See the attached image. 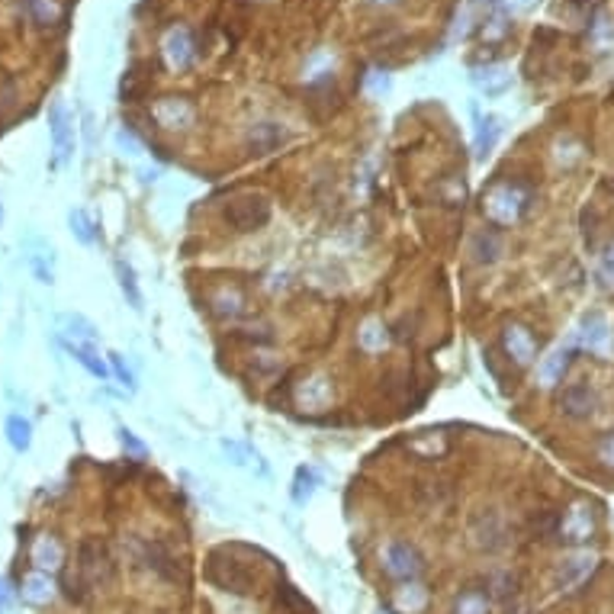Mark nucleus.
I'll use <instances>...</instances> for the list:
<instances>
[{"instance_id":"nucleus-1","label":"nucleus","mask_w":614,"mask_h":614,"mask_svg":"<svg viewBox=\"0 0 614 614\" xmlns=\"http://www.w3.org/2000/svg\"><path fill=\"white\" fill-rule=\"evenodd\" d=\"M534 184L521 180V177H502L495 184H489L482 190V216L489 219V226L505 229L515 226L528 216V210L534 206Z\"/></svg>"},{"instance_id":"nucleus-2","label":"nucleus","mask_w":614,"mask_h":614,"mask_svg":"<svg viewBox=\"0 0 614 614\" xmlns=\"http://www.w3.org/2000/svg\"><path fill=\"white\" fill-rule=\"evenodd\" d=\"M270 216H274V206H270V200L264 197V193H239V197L229 200L226 210H222L226 226L241 235L264 229L270 222Z\"/></svg>"},{"instance_id":"nucleus-3","label":"nucleus","mask_w":614,"mask_h":614,"mask_svg":"<svg viewBox=\"0 0 614 614\" xmlns=\"http://www.w3.org/2000/svg\"><path fill=\"white\" fill-rule=\"evenodd\" d=\"M206 576H210L212 586H219L222 592H235V595H248L255 592L258 576L251 566H245L241 560L229 557L226 551H216L206 563Z\"/></svg>"},{"instance_id":"nucleus-4","label":"nucleus","mask_w":614,"mask_h":614,"mask_svg":"<svg viewBox=\"0 0 614 614\" xmlns=\"http://www.w3.org/2000/svg\"><path fill=\"white\" fill-rule=\"evenodd\" d=\"M78 572L91 582V589H106L113 582L116 566H113V553L110 547L100 541V537H84L78 544Z\"/></svg>"},{"instance_id":"nucleus-5","label":"nucleus","mask_w":614,"mask_h":614,"mask_svg":"<svg viewBox=\"0 0 614 614\" xmlns=\"http://www.w3.org/2000/svg\"><path fill=\"white\" fill-rule=\"evenodd\" d=\"M470 544L482 553H499L509 544V521L499 509H480L470 518Z\"/></svg>"},{"instance_id":"nucleus-6","label":"nucleus","mask_w":614,"mask_h":614,"mask_svg":"<svg viewBox=\"0 0 614 614\" xmlns=\"http://www.w3.org/2000/svg\"><path fill=\"white\" fill-rule=\"evenodd\" d=\"M132 551H135V560H139L149 572H155L158 580H164V582L184 580L174 551H171L164 541H132Z\"/></svg>"},{"instance_id":"nucleus-7","label":"nucleus","mask_w":614,"mask_h":614,"mask_svg":"<svg viewBox=\"0 0 614 614\" xmlns=\"http://www.w3.org/2000/svg\"><path fill=\"white\" fill-rule=\"evenodd\" d=\"M383 570L399 582H415L424 572V557L409 541H393L383 553Z\"/></svg>"},{"instance_id":"nucleus-8","label":"nucleus","mask_w":614,"mask_h":614,"mask_svg":"<svg viewBox=\"0 0 614 614\" xmlns=\"http://www.w3.org/2000/svg\"><path fill=\"white\" fill-rule=\"evenodd\" d=\"M595 512L589 502H576V505H570V509L560 515V528H557V537L560 541H566L570 547H582L589 544L595 537Z\"/></svg>"},{"instance_id":"nucleus-9","label":"nucleus","mask_w":614,"mask_h":614,"mask_svg":"<svg viewBox=\"0 0 614 614\" xmlns=\"http://www.w3.org/2000/svg\"><path fill=\"white\" fill-rule=\"evenodd\" d=\"M557 409L563 412L570 422H586V418L595 415L599 409V393H595L589 383H570V386L560 389L557 395Z\"/></svg>"},{"instance_id":"nucleus-10","label":"nucleus","mask_w":614,"mask_h":614,"mask_svg":"<svg viewBox=\"0 0 614 614\" xmlns=\"http://www.w3.org/2000/svg\"><path fill=\"white\" fill-rule=\"evenodd\" d=\"M502 347L515 360V367H531L537 360V338L524 322H505L502 325Z\"/></svg>"},{"instance_id":"nucleus-11","label":"nucleus","mask_w":614,"mask_h":614,"mask_svg":"<svg viewBox=\"0 0 614 614\" xmlns=\"http://www.w3.org/2000/svg\"><path fill=\"white\" fill-rule=\"evenodd\" d=\"M151 116L161 129H171V132H187V129L197 122V106L190 103L187 97H161L155 106H151Z\"/></svg>"},{"instance_id":"nucleus-12","label":"nucleus","mask_w":614,"mask_h":614,"mask_svg":"<svg viewBox=\"0 0 614 614\" xmlns=\"http://www.w3.org/2000/svg\"><path fill=\"white\" fill-rule=\"evenodd\" d=\"M164 62H168L171 71H187L193 62H197L200 49L193 43V33L187 26H174L168 35H164Z\"/></svg>"},{"instance_id":"nucleus-13","label":"nucleus","mask_w":614,"mask_h":614,"mask_svg":"<svg viewBox=\"0 0 614 614\" xmlns=\"http://www.w3.org/2000/svg\"><path fill=\"white\" fill-rule=\"evenodd\" d=\"M290 139L287 126L283 122H255V126L248 129V151L251 155H270L283 145V141Z\"/></svg>"},{"instance_id":"nucleus-14","label":"nucleus","mask_w":614,"mask_h":614,"mask_svg":"<svg viewBox=\"0 0 614 614\" xmlns=\"http://www.w3.org/2000/svg\"><path fill=\"white\" fill-rule=\"evenodd\" d=\"M49 132H52V149H55L52 168H62V164L71 158V120H68V113H64L62 103H52V110H49Z\"/></svg>"},{"instance_id":"nucleus-15","label":"nucleus","mask_w":614,"mask_h":614,"mask_svg":"<svg viewBox=\"0 0 614 614\" xmlns=\"http://www.w3.org/2000/svg\"><path fill=\"white\" fill-rule=\"evenodd\" d=\"M29 560H33V566L39 572H58L64 566V547L62 541H58L55 534H43V537H35V544H33V553H29Z\"/></svg>"},{"instance_id":"nucleus-16","label":"nucleus","mask_w":614,"mask_h":614,"mask_svg":"<svg viewBox=\"0 0 614 614\" xmlns=\"http://www.w3.org/2000/svg\"><path fill=\"white\" fill-rule=\"evenodd\" d=\"M608 318L601 316V312H589V316H582L580 328H576V335H572V347H589V351H599V347L608 345Z\"/></svg>"},{"instance_id":"nucleus-17","label":"nucleus","mask_w":614,"mask_h":614,"mask_svg":"<svg viewBox=\"0 0 614 614\" xmlns=\"http://www.w3.org/2000/svg\"><path fill=\"white\" fill-rule=\"evenodd\" d=\"M572 354H576V347L566 345V347H557L551 357L541 360V367H537V380H541V386L553 389V386L563 383L566 370H570V364H572Z\"/></svg>"},{"instance_id":"nucleus-18","label":"nucleus","mask_w":614,"mask_h":614,"mask_svg":"<svg viewBox=\"0 0 614 614\" xmlns=\"http://www.w3.org/2000/svg\"><path fill=\"white\" fill-rule=\"evenodd\" d=\"M505 251V241H502V232L495 226L480 229L473 235V245H470V255H473L476 264H495Z\"/></svg>"},{"instance_id":"nucleus-19","label":"nucleus","mask_w":614,"mask_h":614,"mask_svg":"<svg viewBox=\"0 0 614 614\" xmlns=\"http://www.w3.org/2000/svg\"><path fill=\"white\" fill-rule=\"evenodd\" d=\"M592 570H595V557H589V553L563 560V563H560V570H557V586L570 592V589H576L582 580H589V576H592Z\"/></svg>"},{"instance_id":"nucleus-20","label":"nucleus","mask_w":614,"mask_h":614,"mask_svg":"<svg viewBox=\"0 0 614 614\" xmlns=\"http://www.w3.org/2000/svg\"><path fill=\"white\" fill-rule=\"evenodd\" d=\"M58 325H62L64 341H74V345H93V341L100 338L97 325H93L91 318L78 316V312H64V316L58 318Z\"/></svg>"},{"instance_id":"nucleus-21","label":"nucleus","mask_w":614,"mask_h":614,"mask_svg":"<svg viewBox=\"0 0 614 614\" xmlns=\"http://www.w3.org/2000/svg\"><path fill=\"white\" fill-rule=\"evenodd\" d=\"M489 608H492V592L486 582L460 589L457 601H453V614H489Z\"/></svg>"},{"instance_id":"nucleus-22","label":"nucleus","mask_w":614,"mask_h":614,"mask_svg":"<svg viewBox=\"0 0 614 614\" xmlns=\"http://www.w3.org/2000/svg\"><path fill=\"white\" fill-rule=\"evenodd\" d=\"M473 84L480 87L486 97H499V93L509 91L512 84V74L499 64H489V68H476L473 71Z\"/></svg>"},{"instance_id":"nucleus-23","label":"nucleus","mask_w":614,"mask_h":614,"mask_svg":"<svg viewBox=\"0 0 614 614\" xmlns=\"http://www.w3.org/2000/svg\"><path fill=\"white\" fill-rule=\"evenodd\" d=\"M64 347L74 354V360H78L81 367H84L91 376H97V380H106V376H110V364L93 351V345H74V341H64Z\"/></svg>"},{"instance_id":"nucleus-24","label":"nucleus","mask_w":614,"mask_h":614,"mask_svg":"<svg viewBox=\"0 0 614 614\" xmlns=\"http://www.w3.org/2000/svg\"><path fill=\"white\" fill-rule=\"evenodd\" d=\"M502 135V120L499 116H480V126H476V161H486L489 151L495 149V141Z\"/></svg>"},{"instance_id":"nucleus-25","label":"nucleus","mask_w":614,"mask_h":614,"mask_svg":"<svg viewBox=\"0 0 614 614\" xmlns=\"http://www.w3.org/2000/svg\"><path fill=\"white\" fill-rule=\"evenodd\" d=\"M23 14H26V20L33 23V26L49 29L52 23H58L62 10H58L55 0H23Z\"/></svg>"},{"instance_id":"nucleus-26","label":"nucleus","mask_w":614,"mask_h":614,"mask_svg":"<svg viewBox=\"0 0 614 614\" xmlns=\"http://www.w3.org/2000/svg\"><path fill=\"white\" fill-rule=\"evenodd\" d=\"M116 280H120V290L122 297H126V303L132 306L135 312H141V287H139V277H135L132 264L129 261H116Z\"/></svg>"},{"instance_id":"nucleus-27","label":"nucleus","mask_w":614,"mask_h":614,"mask_svg":"<svg viewBox=\"0 0 614 614\" xmlns=\"http://www.w3.org/2000/svg\"><path fill=\"white\" fill-rule=\"evenodd\" d=\"M4 431H7V444L14 447L16 453H26L29 447H33V422H29V418L10 415Z\"/></svg>"},{"instance_id":"nucleus-28","label":"nucleus","mask_w":614,"mask_h":614,"mask_svg":"<svg viewBox=\"0 0 614 614\" xmlns=\"http://www.w3.org/2000/svg\"><path fill=\"white\" fill-rule=\"evenodd\" d=\"M49 599H52L49 572L35 570L33 576H26V580H23V601H29V605H45Z\"/></svg>"},{"instance_id":"nucleus-29","label":"nucleus","mask_w":614,"mask_h":614,"mask_svg":"<svg viewBox=\"0 0 614 614\" xmlns=\"http://www.w3.org/2000/svg\"><path fill=\"white\" fill-rule=\"evenodd\" d=\"M212 306H216V316L219 318H239L241 312H245L248 299L241 297V290H235V287H229V290H219L216 297H212Z\"/></svg>"},{"instance_id":"nucleus-30","label":"nucleus","mask_w":614,"mask_h":614,"mask_svg":"<svg viewBox=\"0 0 614 614\" xmlns=\"http://www.w3.org/2000/svg\"><path fill=\"white\" fill-rule=\"evenodd\" d=\"M318 486H322V476H318L312 466H299L297 476H293V502H297V505H306V502L316 495Z\"/></svg>"},{"instance_id":"nucleus-31","label":"nucleus","mask_w":614,"mask_h":614,"mask_svg":"<svg viewBox=\"0 0 614 614\" xmlns=\"http://www.w3.org/2000/svg\"><path fill=\"white\" fill-rule=\"evenodd\" d=\"M68 226H71V235H74L81 245H93V241L100 239V229L93 226V219L87 216L84 210H71L68 212Z\"/></svg>"},{"instance_id":"nucleus-32","label":"nucleus","mask_w":614,"mask_h":614,"mask_svg":"<svg viewBox=\"0 0 614 614\" xmlns=\"http://www.w3.org/2000/svg\"><path fill=\"white\" fill-rule=\"evenodd\" d=\"M62 592H64V599L74 601V605H84L87 601V595H91V582L81 576L78 566L68 570V572H62Z\"/></svg>"},{"instance_id":"nucleus-33","label":"nucleus","mask_w":614,"mask_h":614,"mask_svg":"<svg viewBox=\"0 0 614 614\" xmlns=\"http://www.w3.org/2000/svg\"><path fill=\"white\" fill-rule=\"evenodd\" d=\"M357 341H360V347H364V351H370V354L383 351V347H386V341H389L386 325L376 322V318H370V322L357 332Z\"/></svg>"},{"instance_id":"nucleus-34","label":"nucleus","mask_w":614,"mask_h":614,"mask_svg":"<svg viewBox=\"0 0 614 614\" xmlns=\"http://www.w3.org/2000/svg\"><path fill=\"white\" fill-rule=\"evenodd\" d=\"M489 586V592H492V599H499V601H509L512 595H518V576L515 572H495L492 580L486 582Z\"/></svg>"},{"instance_id":"nucleus-35","label":"nucleus","mask_w":614,"mask_h":614,"mask_svg":"<svg viewBox=\"0 0 614 614\" xmlns=\"http://www.w3.org/2000/svg\"><path fill=\"white\" fill-rule=\"evenodd\" d=\"M592 453H595V463H599L601 470H611V473H614V431H605V434H599V441H595Z\"/></svg>"},{"instance_id":"nucleus-36","label":"nucleus","mask_w":614,"mask_h":614,"mask_svg":"<svg viewBox=\"0 0 614 614\" xmlns=\"http://www.w3.org/2000/svg\"><path fill=\"white\" fill-rule=\"evenodd\" d=\"M106 357H110V374L116 376V380L122 383V386L129 389V393H135V374H132V367H129L126 364V357H122V354H106Z\"/></svg>"},{"instance_id":"nucleus-37","label":"nucleus","mask_w":614,"mask_h":614,"mask_svg":"<svg viewBox=\"0 0 614 614\" xmlns=\"http://www.w3.org/2000/svg\"><path fill=\"white\" fill-rule=\"evenodd\" d=\"M451 492H453V489L447 486V482H441V480H428V482H422V489H418V495H424V499L434 502V505H441V502L451 499Z\"/></svg>"},{"instance_id":"nucleus-38","label":"nucleus","mask_w":614,"mask_h":614,"mask_svg":"<svg viewBox=\"0 0 614 614\" xmlns=\"http://www.w3.org/2000/svg\"><path fill=\"white\" fill-rule=\"evenodd\" d=\"M116 434H120V444L126 447V453H129V457L141 460V457H145V453H149V447H145V441H139V438H135V431L120 428V431H116Z\"/></svg>"},{"instance_id":"nucleus-39","label":"nucleus","mask_w":614,"mask_h":614,"mask_svg":"<svg viewBox=\"0 0 614 614\" xmlns=\"http://www.w3.org/2000/svg\"><path fill=\"white\" fill-rule=\"evenodd\" d=\"M222 451L232 457L235 466H241L245 463V453H251V447H241V444H235V441H222Z\"/></svg>"},{"instance_id":"nucleus-40","label":"nucleus","mask_w":614,"mask_h":614,"mask_svg":"<svg viewBox=\"0 0 614 614\" xmlns=\"http://www.w3.org/2000/svg\"><path fill=\"white\" fill-rule=\"evenodd\" d=\"M116 141H120V149H126L129 155H135V151H139V141H135L129 132H120V135H116Z\"/></svg>"},{"instance_id":"nucleus-41","label":"nucleus","mask_w":614,"mask_h":614,"mask_svg":"<svg viewBox=\"0 0 614 614\" xmlns=\"http://www.w3.org/2000/svg\"><path fill=\"white\" fill-rule=\"evenodd\" d=\"M601 274L614 280V248H608V255L601 258Z\"/></svg>"},{"instance_id":"nucleus-42","label":"nucleus","mask_w":614,"mask_h":614,"mask_svg":"<svg viewBox=\"0 0 614 614\" xmlns=\"http://www.w3.org/2000/svg\"><path fill=\"white\" fill-rule=\"evenodd\" d=\"M367 7H376V10H393V7H399L403 0H364Z\"/></svg>"},{"instance_id":"nucleus-43","label":"nucleus","mask_w":614,"mask_h":614,"mask_svg":"<svg viewBox=\"0 0 614 614\" xmlns=\"http://www.w3.org/2000/svg\"><path fill=\"white\" fill-rule=\"evenodd\" d=\"M7 605H10V592H7V586L0 582V614L7 611Z\"/></svg>"},{"instance_id":"nucleus-44","label":"nucleus","mask_w":614,"mask_h":614,"mask_svg":"<svg viewBox=\"0 0 614 614\" xmlns=\"http://www.w3.org/2000/svg\"><path fill=\"white\" fill-rule=\"evenodd\" d=\"M84 135H87V145H93V120H91V113L84 116Z\"/></svg>"},{"instance_id":"nucleus-45","label":"nucleus","mask_w":614,"mask_h":614,"mask_svg":"<svg viewBox=\"0 0 614 614\" xmlns=\"http://www.w3.org/2000/svg\"><path fill=\"white\" fill-rule=\"evenodd\" d=\"M158 180V171H141V184H155Z\"/></svg>"},{"instance_id":"nucleus-46","label":"nucleus","mask_w":614,"mask_h":614,"mask_svg":"<svg viewBox=\"0 0 614 614\" xmlns=\"http://www.w3.org/2000/svg\"><path fill=\"white\" fill-rule=\"evenodd\" d=\"M0 222H4V206H0Z\"/></svg>"}]
</instances>
